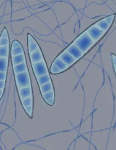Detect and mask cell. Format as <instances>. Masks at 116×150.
Instances as JSON below:
<instances>
[{
	"mask_svg": "<svg viewBox=\"0 0 116 150\" xmlns=\"http://www.w3.org/2000/svg\"><path fill=\"white\" fill-rule=\"evenodd\" d=\"M21 45V44L18 41H17V40H15V41H13V42H12L11 48H15V47L19 46Z\"/></svg>",
	"mask_w": 116,
	"mask_h": 150,
	"instance_id": "27",
	"label": "cell"
},
{
	"mask_svg": "<svg viewBox=\"0 0 116 150\" xmlns=\"http://www.w3.org/2000/svg\"><path fill=\"white\" fill-rule=\"evenodd\" d=\"M30 57L32 63H35L43 60L42 54L39 48L30 54Z\"/></svg>",
	"mask_w": 116,
	"mask_h": 150,
	"instance_id": "8",
	"label": "cell"
},
{
	"mask_svg": "<svg viewBox=\"0 0 116 150\" xmlns=\"http://www.w3.org/2000/svg\"><path fill=\"white\" fill-rule=\"evenodd\" d=\"M66 50L76 59H79L83 56V53L74 43L69 45Z\"/></svg>",
	"mask_w": 116,
	"mask_h": 150,
	"instance_id": "5",
	"label": "cell"
},
{
	"mask_svg": "<svg viewBox=\"0 0 116 150\" xmlns=\"http://www.w3.org/2000/svg\"><path fill=\"white\" fill-rule=\"evenodd\" d=\"M96 25L103 31H107L110 25L104 19L98 21L96 24Z\"/></svg>",
	"mask_w": 116,
	"mask_h": 150,
	"instance_id": "16",
	"label": "cell"
},
{
	"mask_svg": "<svg viewBox=\"0 0 116 150\" xmlns=\"http://www.w3.org/2000/svg\"><path fill=\"white\" fill-rule=\"evenodd\" d=\"M3 89H0V96H2L3 94Z\"/></svg>",
	"mask_w": 116,
	"mask_h": 150,
	"instance_id": "30",
	"label": "cell"
},
{
	"mask_svg": "<svg viewBox=\"0 0 116 150\" xmlns=\"http://www.w3.org/2000/svg\"><path fill=\"white\" fill-rule=\"evenodd\" d=\"M14 71L15 74L27 71V67L25 62L14 66Z\"/></svg>",
	"mask_w": 116,
	"mask_h": 150,
	"instance_id": "12",
	"label": "cell"
},
{
	"mask_svg": "<svg viewBox=\"0 0 116 150\" xmlns=\"http://www.w3.org/2000/svg\"><path fill=\"white\" fill-rule=\"evenodd\" d=\"M53 63L60 69L61 72L66 70L69 67V66L66 64L64 62L62 61L59 57H58L57 58L55 59V60L53 62Z\"/></svg>",
	"mask_w": 116,
	"mask_h": 150,
	"instance_id": "10",
	"label": "cell"
},
{
	"mask_svg": "<svg viewBox=\"0 0 116 150\" xmlns=\"http://www.w3.org/2000/svg\"><path fill=\"white\" fill-rule=\"evenodd\" d=\"M32 67L35 74L37 78L42 75L48 74V69L46 63L44 60L38 62L32 63Z\"/></svg>",
	"mask_w": 116,
	"mask_h": 150,
	"instance_id": "3",
	"label": "cell"
},
{
	"mask_svg": "<svg viewBox=\"0 0 116 150\" xmlns=\"http://www.w3.org/2000/svg\"><path fill=\"white\" fill-rule=\"evenodd\" d=\"M42 95L43 98L45 101L50 99L55 98V93L53 90L46 93L42 94Z\"/></svg>",
	"mask_w": 116,
	"mask_h": 150,
	"instance_id": "20",
	"label": "cell"
},
{
	"mask_svg": "<svg viewBox=\"0 0 116 150\" xmlns=\"http://www.w3.org/2000/svg\"><path fill=\"white\" fill-rule=\"evenodd\" d=\"M37 81H38L39 86H41L48 82H50V77L49 74L42 75L37 78Z\"/></svg>",
	"mask_w": 116,
	"mask_h": 150,
	"instance_id": "14",
	"label": "cell"
},
{
	"mask_svg": "<svg viewBox=\"0 0 116 150\" xmlns=\"http://www.w3.org/2000/svg\"><path fill=\"white\" fill-rule=\"evenodd\" d=\"M86 32L94 41H97L99 39L104 33V31L99 28L97 25L92 26Z\"/></svg>",
	"mask_w": 116,
	"mask_h": 150,
	"instance_id": "4",
	"label": "cell"
},
{
	"mask_svg": "<svg viewBox=\"0 0 116 150\" xmlns=\"http://www.w3.org/2000/svg\"><path fill=\"white\" fill-rule=\"evenodd\" d=\"M28 50L30 54L39 48V45L37 44V42L31 35H28Z\"/></svg>",
	"mask_w": 116,
	"mask_h": 150,
	"instance_id": "7",
	"label": "cell"
},
{
	"mask_svg": "<svg viewBox=\"0 0 116 150\" xmlns=\"http://www.w3.org/2000/svg\"><path fill=\"white\" fill-rule=\"evenodd\" d=\"M15 78L18 89L31 86L30 76L28 71L15 74Z\"/></svg>",
	"mask_w": 116,
	"mask_h": 150,
	"instance_id": "2",
	"label": "cell"
},
{
	"mask_svg": "<svg viewBox=\"0 0 116 150\" xmlns=\"http://www.w3.org/2000/svg\"><path fill=\"white\" fill-rule=\"evenodd\" d=\"M115 71L116 74V66H115Z\"/></svg>",
	"mask_w": 116,
	"mask_h": 150,
	"instance_id": "31",
	"label": "cell"
},
{
	"mask_svg": "<svg viewBox=\"0 0 116 150\" xmlns=\"http://www.w3.org/2000/svg\"><path fill=\"white\" fill-rule=\"evenodd\" d=\"M50 72L52 74H58L61 73V71L57 66L53 63L51 67Z\"/></svg>",
	"mask_w": 116,
	"mask_h": 150,
	"instance_id": "21",
	"label": "cell"
},
{
	"mask_svg": "<svg viewBox=\"0 0 116 150\" xmlns=\"http://www.w3.org/2000/svg\"><path fill=\"white\" fill-rule=\"evenodd\" d=\"M33 99L32 96L30 97H27L23 100H21V103L23 107H26L28 106H32L33 105Z\"/></svg>",
	"mask_w": 116,
	"mask_h": 150,
	"instance_id": "19",
	"label": "cell"
},
{
	"mask_svg": "<svg viewBox=\"0 0 116 150\" xmlns=\"http://www.w3.org/2000/svg\"><path fill=\"white\" fill-rule=\"evenodd\" d=\"M12 61L14 66L25 62V55L24 53H22L16 56H12Z\"/></svg>",
	"mask_w": 116,
	"mask_h": 150,
	"instance_id": "11",
	"label": "cell"
},
{
	"mask_svg": "<svg viewBox=\"0 0 116 150\" xmlns=\"http://www.w3.org/2000/svg\"><path fill=\"white\" fill-rule=\"evenodd\" d=\"M18 89V93L21 100L32 96V89L30 86L22 87Z\"/></svg>",
	"mask_w": 116,
	"mask_h": 150,
	"instance_id": "9",
	"label": "cell"
},
{
	"mask_svg": "<svg viewBox=\"0 0 116 150\" xmlns=\"http://www.w3.org/2000/svg\"><path fill=\"white\" fill-rule=\"evenodd\" d=\"M114 18H115V15H111V16H109L107 17L106 18H104V19L110 25L112 24V22H113Z\"/></svg>",
	"mask_w": 116,
	"mask_h": 150,
	"instance_id": "24",
	"label": "cell"
},
{
	"mask_svg": "<svg viewBox=\"0 0 116 150\" xmlns=\"http://www.w3.org/2000/svg\"><path fill=\"white\" fill-rule=\"evenodd\" d=\"M8 45L0 46V57L8 58Z\"/></svg>",
	"mask_w": 116,
	"mask_h": 150,
	"instance_id": "17",
	"label": "cell"
},
{
	"mask_svg": "<svg viewBox=\"0 0 116 150\" xmlns=\"http://www.w3.org/2000/svg\"><path fill=\"white\" fill-rule=\"evenodd\" d=\"M112 59L113 64H114V66L115 67V66H116V56L114 55V54L112 55Z\"/></svg>",
	"mask_w": 116,
	"mask_h": 150,
	"instance_id": "29",
	"label": "cell"
},
{
	"mask_svg": "<svg viewBox=\"0 0 116 150\" xmlns=\"http://www.w3.org/2000/svg\"><path fill=\"white\" fill-rule=\"evenodd\" d=\"M40 91L41 93L42 94L46 93L53 90V86L52 82H49L40 86Z\"/></svg>",
	"mask_w": 116,
	"mask_h": 150,
	"instance_id": "13",
	"label": "cell"
},
{
	"mask_svg": "<svg viewBox=\"0 0 116 150\" xmlns=\"http://www.w3.org/2000/svg\"><path fill=\"white\" fill-rule=\"evenodd\" d=\"M9 43V38H0V46L8 45Z\"/></svg>",
	"mask_w": 116,
	"mask_h": 150,
	"instance_id": "22",
	"label": "cell"
},
{
	"mask_svg": "<svg viewBox=\"0 0 116 150\" xmlns=\"http://www.w3.org/2000/svg\"><path fill=\"white\" fill-rule=\"evenodd\" d=\"M5 86V80H0V89H4Z\"/></svg>",
	"mask_w": 116,
	"mask_h": 150,
	"instance_id": "28",
	"label": "cell"
},
{
	"mask_svg": "<svg viewBox=\"0 0 116 150\" xmlns=\"http://www.w3.org/2000/svg\"><path fill=\"white\" fill-rule=\"evenodd\" d=\"M74 43L79 47L84 54L92 46L93 42L87 32H85L76 39Z\"/></svg>",
	"mask_w": 116,
	"mask_h": 150,
	"instance_id": "1",
	"label": "cell"
},
{
	"mask_svg": "<svg viewBox=\"0 0 116 150\" xmlns=\"http://www.w3.org/2000/svg\"><path fill=\"white\" fill-rule=\"evenodd\" d=\"M24 109L25 110L26 112L30 117H32L33 115V105L32 106H28L24 107Z\"/></svg>",
	"mask_w": 116,
	"mask_h": 150,
	"instance_id": "23",
	"label": "cell"
},
{
	"mask_svg": "<svg viewBox=\"0 0 116 150\" xmlns=\"http://www.w3.org/2000/svg\"><path fill=\"white\" fill-rule=\"evenodd\" d=\"M59 57L69 67L73 65L76 61V60L72 55H70L66 50L64 51Z\"/></svg>",
	"mask_w": 116,
	"mask_h": 150,
	"instance_id": "6",
	"label": "cell"
},
{
	"mask_svg": "<svg viewBox=\"0 0 116 150\" xmlns=\"http://www.w3.org/2000/svg\"><path fill=\"white\" fill-rule=\"evenodd\" d=\"M6 78V72H0V80H5Z\"/></svg>",
	"mask_w": 116,
	"mask_h": 150,
	"instance_id": "26",
	"label": "cell"
},
{
	"mask_svg": "<svg viewBox=\"0 0 116 150\" xmlns=\"http://www.w3.org/2000/svg\"><path fill=\"white\" fill-rule=\"evenodd\" d=\"M11 53L12 56L24 53V50H23V47L21 45L19 46L15 47V48H11Z\"/></svg>",
	"mask_w": 116,
	"mask_h": 150,
	"instance_id": "18",
	"label": "cell"
},
{
	"mask_svg": "<svg viewBox=\"0 0 116 150\" xmlns=\"http://www.w3.org/2000/svg\"><path fill=\"white\" fill-rule=\"evenodd\" d=\"M8 58L0 57V72H6L8 67Z\"/></svg>",
	"mask_w": 116,
	"mask_h": 150,
	"instance_id": "15",
	"label": "cell"
},
{
	"mask_svg": "<svg viewBox=\"0 0 116 150\" xmlns=\"http://www.w3.org/2000/svg\"><path fill=\"white\" fill-rule=\"evenodd\" d=\"M0 38H9L8 35V32L6 28H4L1 34Z\"/></svg>",
	"mask_w": 116,
	"mask_h": 150,
	"instance_id": "25",
	"label": "cell"
},
{
	"mask_svg": "<svg viewBox=\"0 0 116 150\" xmlns=\"http://www.w3.org/2000/svg\"><path fill=\"white\" fill-rule=\"evenodd\" d=\"M1 96H0V100H1Z\"/></svg>",
	"mask_w": 116,
	"mask_h": 150,
	"instance_id": "32",
	"label": "cell"
}]
</instances>
